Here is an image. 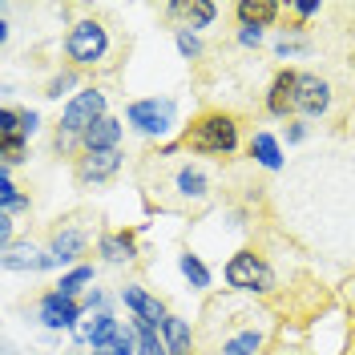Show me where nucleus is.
<instances>
[{"label": "nucleus", "instance_id": "f8f14e48", "mask_svg": "<svg viewBox=\"0 0 355 355\" xmlns=\"http://www.w3.org/2000/svg\"><path fill=\"white\" fill-rule=\"evenodd\" d=\"M121 170V150H110V154H77L73 157V178L81 190H93V186H105L113 182Z\"/></svg>", "mask_w": 355, "mask_h": 355}, {"label": "nucleus", "instance_id": "cd10ccee", "mask_svg": "<svg viewBox=\"0 0 355 355\" xmlns=\"http://www.w3.org/2000/svg\"><path fill=\"white\" fill-rule=\"evenodd\" d=\"M270 355H315V347H311L307 339H279V347Z\"/></svg>", "mask_w": 355, "mask_h": 355}, {"label": "nucleus", "instance_id": "f3484780", "mask_svg": "<svg viewBox=\"0 0 355 355\" xmlns=\"http://www.w3.org/2000/svg\"><path fill=\"white\" fill-rule=\"evenodd\" d=\"M339 21L331 24V53L335 61L347 69V77H355V8H331Z\"/></svg>", "mask_w": 355, "mask_h": 355}, {"label": "nucleus", "instance_id": "72a5a7b5", "mask_svg": "<svg viewBox=\"0 0 355 355\" xmlns=\"http://www.w3.org/2000/svg\"><path fill=\"white\" fill-rule=\"evenodd\" d=\"M343 355H355V323L347 327V343H343Z\"/></svg>", "mask_w": 355, "mask_h": 355}, {"label": "nucleus", "instance_id": "ddd939ff", "mask_svg": "<svg viewBox=\"0 0 355 355\" xmlns=\"http://www.w3.org/2000/svg\"><path fill=\"white\" fill-rule=\"evenodd\" d=\"M121 303L133 311V319H137V323L157 327V331H162V327H166V319H170L166 303H162L157 295H150L141 283H125V287H121Z\"/></svg>", "mask_w": 355, "mask_h": 355}, {"label": "nucleus", "instance_id": "c756f323", "mask_svg": "<svg viewBox=\"0 0 355 355\" xmlns=\"http://www.w3.org/2000/svg\"><path fill=\"white\" fill-rule=\"evenodd\" d=\"M287 141H291V146L307 141V121H299V117H295V121H287Z\"/></svg>", "mask_w": 355, "mask_h": 355}, {"label": "nucleus", "instance_id": "a878e982", "mask_svg": "<svg viewBox=\"0 0 355 355\" xmlns=\"http://www.w3.org/2000/svg\"><path fill=\"white\" fill-rule=\"evenodd\" d=\"M85 283H93V266L81 263V266H73V270H69L65 279L57 283V291H61V295H69V299H77V291L85 287Z\"/></svg>", "mask_w": 355, "mask_h": 355}, {"label": "nucleus", "instance_id": "5701e85b", "mask_svg": "<svg viewBox=\"0 0 355 355\" xmlns=\"http://www.w3.org/2000/svg\"><path fill=\"white\" fill-rule=\"evenodd\" d=\"M121 331H125V327H121L113 315H105V311H101V315H97V323L89 327L85 339H89V347H93L97 355H105V352H113V343L121 339Z\"/></svg>", "mask_w": 355, "mask_h": 355}, {"label": "nucleus", "instance_id": "f03ea898", "mask_svg": "<svg viewBox=\"0 0 355 355\" xmlns=\"http://www.w3.org/2000/svg\"><path fill=\"white\" fill-rule=\"evenodd\" d=\"M133 182H137L150 214H170V218H186V222L210 214L230 190L226 174L214 162L186 154L178 141L146 150L133 166Z\"/></svg>", "mask_w": 355, "mask_h": 355}, {"label": "nucleus", "instance_id": "1a4fd4ad", "mask_svg": "<svg viewBox=\"0 0 355 355\" xmlns=\"http://www.w3.org/2000/svg\"><path fill=\"white\" fill-rule=\"evenodd\" d=\"M339 93L343 89L331 81V73H323V69H299V77H295V117L299 121H323V117H331Z\"/></svg>", "mask_w": 355, "mask_h": 355}, {"label": "nucleus", "instance_id": "9b49d317", "mask_svg": "<svg viewBox=\"0 0 355 355\" xmlns=\"http://www.w3.org/2000/svg\"><path fill=\"white\" fill-rule=\"evenodd\" d=\"M162 21L174 33H198L218 21V4L214 0H170L162 4Z\"/></svg>", "mask_w": 355, "mask_h": 355}, {"label": "nucleus", "instance_id": "a211bd4d", "mask_svg": "<svg viewBox=\"0 0 355 355\" xmlns=\"http://www.w3.org/2000/svg\"><path fill=\"white\" fill-rule=\"evenodd\" d=\"M283 17V4L279 0H239L234 4V21L239 28H270V24Z\"/></svg>", "mask_w": 355, "mask_h": 355}, {"label": "nucleus", "instance_id": "aec40b11", "mask_svg": "<svg viewBox=\"0 0 355 355\" xmlns=\"http://www.w3.org/2000/svg\"><path fill=\"white\" fill-rule=\"evenodd\" d=\"M49 266H57V259L53 254H41L33 243L4 246V270H49Z\"/></svg>", "mask_w": 355, "mask_h": 355}, {"label": "nucleus", "instance_id": "39448f33", "mask_svg": "<svg viewBox=\"0 0 355 355\" xmlns=\"http://www.w3.org/2000/svg\"><path fill=\"white\" fill-rule=\"evenodd\" d=\"M178 146L202 162H234V154L243 150V113L226 105H202L190 125H182Z\"/></svg>", "mask_w": 355, "mask_h": 355}, {"label": "nucleus", "instance_id": "4be33fe9", "mask_svg": "<svg viewBox=\"0 0 355 355\" xmlns=\"http://www.w3.org/2000/svg\"><path fill=\"white\" fill-rule=\"evenodd\" d=\"M246 157L259 162L263 170H283V150H279V141H275L266 130L250 133V141H246Z\"/></svg>", "mask_w": 355, "mask_h": 355}, {"label": "nucleus", "instance_id": "412c9836", "mask_svg": "<svg viewBox=\"0 0 355 355\" xmlns=\"http://www.w3.org/2000/svg\"><path fill=\"white\" fill-rule=\"evenodd\" d=\"M162 339H166V352L170 355H198V343H194V327L186 319L170 315L166 327H162Z\"/></svg>", "mask_w": 355, "mask_h": 355}, {"label": "nucleus", "instance_id": "dca6fc26", "mask_svg": "<svg viewBox=\"0 0 355 355\" xmlns=\"http://www.w3.org/2000/svg\"><path fill=\"white\" fill-rule=\"evenodd\" d=\"M295 77L299 69H279L266 85V97H263V110L270 117H291L295 121Z\"/></svg>", "mask_w": 355, "mask_h": 355}, {"label": "nucleus", "instance_id": "7c9ffc66", "mask_svg": "<svg viewBox=\"0 0 355 355\" xmlns=\"http://www.w3.org/2000/svg\"><path fill=\"white\" fill-rule=\"evenodd\" d=\"M239 44H246V49H259V44H263V33H259V28H239Z\"/></svg>", "mask_w": 355, "mask_h": 355}, {"label": "nucleus", "instance_id": "f257e3e1", "mask_svg": "<svg viewBox=\"0 0 355 355\" xmlns=\"http://www.w3.org/2000/svg\"><path fill=\"white\" fill-rule=\"evenodd\" d=\"M311 259L355 266V133H335L270 186V214Z\"/></svg>", "mask_w": 355, "mask_h": 355}, {"label": "nucleus", "instance_id": "423d86ee", "mask_svg": "<svg viewBox=\"0 0 355 355\" xmlns=\"http://www.w3.org/2000/svg\"><path fill=\"white\" fill-rule=\"evenodd\" d=\"M226 287L230 291H243V295H259L266 303H275L279 299V287H283V279H279V266L270 259V250L263 243H250L243 250H234L230 259H226Z\"/></svg>", "mask_w": 355, "mask_h": 355}, {"label": "nucleus", "instance_id": "6ab92c4d", "mask_svg": "<svg viewBox=\"0 0 355 355\" xmlns=\"http://www.w3.org/2000/svg\"><path fill=\"white\" fill-rule=\"evenodd\" d=\"M121 133H125V125H121L117 117H101V121L81 137V154H110V150H121Z\"/></svg>", "mask_w": 355, "mask_h": 355}, {"label": "nucleus", "instance_id": "7ed1b4c3", "mask_svg": "<svg viewBox=\"0 0 355 355\" xmlns=\"http://www.w3.org/2000/svg\"><path fill=\"white\" fill-rule=\"evenodd\" d=\"M283 339V315L259 295L214 291L194 319L198 355H270Z\"/></svg>", "mask_w": 355, "mask_h": 355}, {"label": "nucleus", "instance_id": "b1692460", "mask_svg": "<svg viewBox=\"0 0 355 355\" xmlns=\"http://www.w3.org/2000/svg\"><path fill=\"white\" fill-rule=\"evenodd\" d=\"M178 266H182V275L190 279V287H194V291H206V287H210V270L202 266V259L194 254V250H182Z\"/></svg>", "mask_w": 355, "mask_h": 355}, {"label": "nucleus", "instance_id": "2eb2a0df", "mask_svg": "<svg viewBox=\"0 0 355 355\" xmlns=\"http://www.w3.org/2000/svg\"><path fill=\"white\" fill-rule=\"evenodd\" d=\"M97 254L105 266H133L137 263V234L133 230H101L97 239Z\"/></svg>", "mask_w": 355, "mask_h": 355}, {"label": "nucleus", "instance_id": "473e14b6", "mask_svg": "<svg viewBox=\"0 0 355 355\" xmlns=\"http://www.w3.org/2000/svg\"><path fill=\"white\" fill-rule=\"evenodd\" d=\"M343 133H355V97H352V105H347V117H343Z\"/></svg>", "mask_w": 355, "mask_h": 355}, {"label": "nucleus", "instance_id": "f704fd0d", "mask_svg": "<svg viewBox=\"0 0 355 355\" xmlns=\"http://www.w3.org/2000/svg\"><path fill=\"white\" fill-rule=\"evenodd\" d=\"M93 355H97V352H93Z\"/></svg>", "mask_w": 355, "mask_h": 355}, {"label": "nucleus", "instance_id": "4468645a", "mask_svg": "<svg viewBox=\"0 0 355 355\" xmlns=\"http://www.w3.org/2000/svg\"><path fill=\"white\" fill-rule=\"evenodd\" d=\"M37 315H41V323L49 331H69V327H77V319H81V303L69 299V295H61V291H44L41 303H37Z\"/></svg>", "mask_w": 355, "mask_h": 355}, {"label": "nucleus", "instance_id": "bb28decb", "mask_svg": "<svg viewBox=\"0 0 355 355\" xmlns=\"http://www.w3.org/2000/svg\"><path fill=\"white\" fill-rule=\"evenodd\" d=\"M77 77H81L77 69H61V73H57V77H53V81L44 85V97H61L65 89H73V85H77Z\"/></svg>", "mask_w": 355, "mask_h": 355}, {"label": "nucleus", "instance_id": "9d476101", "mask_svg": "<svg viewBox=\"0 0 355 355\" xmlns=\"http://www.w3.org/2000/svg\"><path fill=\"white\" fill-rule=\"evenodd\" d=\"M125 121L146 137H162L170 133V125H178V101L174 97H141L125 105Z\"/></svg>", "mask_w": 355, "mask_h": 355}, {"label": "nucleus", "instance_id": "0eeeda50", "mask_svg": "<svg viewBox=\"0 0 355 355\" xmlns=\"http://www.w3.org/2000/svg\"><path fill=\"white\" fill-rule=\"evenodd\" d=\"M101 239V226H97V210H69L49 226V254L57 263H81L89 254V246Z\"/></svg>", "mask_w": 355, "mask_h": 355}, {"label": "nucleus", "instance_id": "c85d7f7f", "mask_svg": "<svg viewBox=\"0 0 355 355\" xmlns=\"http://www.w3.org/2000/svg\"><path fill=\"white\" fill-rule=\"evenodd\" d=\"M178 49H182L186 61H198L202 57V41L194 37V33H178Z\"/></svg>", "mask_w": 355, "mask_h": 355}, {"label": "nucleus", "instance_id": "393cba45", "mask_svg": "<svg viewBox=\"0 0 355 355\" xmlns=\"http://www.w3.org/2000/svg\"><path fill=\"white\" fill-rule=\"evenodd\" d=\"M137 355H170V352H166V339H162L157 327L137 323Z\"/></svg>", "mask_w": 355, "mask_h": 355}, {"label": "nucleus", "instance_id": "20e7f679", "mask_svg": "<svg viewBox=\"0 0 355 355\" xmlns=\"http://www.w3.org/2000/svg\"><path fill=\"white\" fill-rule=\"evenodd\" d=\"M133 53L130 28L101 4H65V61L85 77H117Z\"/></svg>", "mask_w": 355, "mask_h": 355}, {"label": "nucleus", "instance_id": "2f4dec72", "mask_svg": "<svg viewBox=\"0 0 355 355\" xmlns=\"http://www.w3.org/2000/svg\"><path fill=\"white\" fill-rule=\"evenodd\" d=\"M21 121H24V133L33 137V133H37V121H41V117H37L33 110H21Z\"/></svg>", "mask_w": 355, "mask_h": 355}, {"label": "nucleus", "instance_id": "6e6552de", "mask_svg": "<svg viewBox=\"0 0 355 355\" xmlns=\"http://www.w3.org/2000/svg\"><path fill=\"white\" fill-rule=\"evenodd\" d=\"M101 117H110L101 89L89 85V89H81V93H73L65 113H61V125H57V150H61V157H69L73 150H81V137H85Z\"/></svg>", "mask_w": 355, "mask_h": 355}]
</instances>
